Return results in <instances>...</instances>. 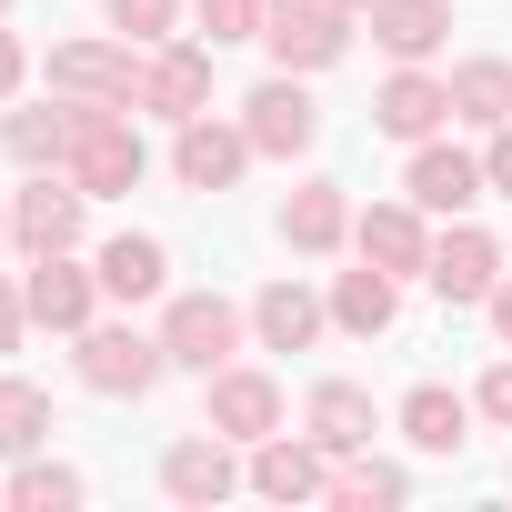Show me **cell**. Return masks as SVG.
I'll return each mask as SVG.
<instances>
[{"label": "cell", "instance_id": "obj_1", "mask_svg": "<svg viewBox=\"0 0 512 512\" xmlns=\"http://www.w3.org/2000/svg\"><path fill=\"white\" fill-rule=\"evenodd\" d=\"M141 131L111 111V101H81V141H71V181L91 191V201H111V191H141Z\"/></svg>", "mask_w": 512, "mask_h": 512}, {"label": "cell", "instance_id": "obj_2", "mask_svg": "<svg viewBox=\"0 0 512 512\" xmlns=\"http://www.w3.org/2000/svg\"><path fill=\"white\" fill-rule=\"evenodd\" d=\"M161 352H171L181 372H201V382H211V372L241 352V312H231L221 292H181V302H171V322H161Z\"/></svg>", "mask_w": 512, "mask_h": 512}, {"label": "cell", "instance_id": "obj_3", "mask_svg": "<svg viewBox=\"0 0 512 512\" xmlns=\"http://www.w3.org/2000/svg\"><path fill=\"white\" fill-rule=\"evenodd\" d=\"M342 21H352L342 0H282V11L262 21V41H272L282 71H322V61H342V41H352Z\"/></svg>", "mask_w": 512, "mask_h": 512}, {"label": "cell", "instance_id": "obj_4", "mask_svg": "<svg viewBox=\"0 0 512 512\" xmlns=\"http://www.w3.org/2000/svg\"><path fill=\"white\" fill-rule=\"evenodd\" d=\"M251 121V151H272V161H292V151H312L322 141V111H312V91H302V71H282V81H262V91H251L241 101Z\"/></svg>", "mask_w": 512, "mask_h": 512}, {"label": "cell", "instance_id": "obj_5", "mask_svg": "<svg viewBox=\"0 0 512 512\" xmlns=\"http://www.w3.org/2000/svg\"><path fill=\"white\" fill-rule=\"evenodd\" d=\"M161 362H171V352H161V342H141L131 322L81 332V382H91V392H131V402H141V392L161 382Z\"/></svg>", "mask_w": 512, "mask_h": 512}, {"label": "cell", "instance_id": "obj_6", "mask_svg": "<svg viewBox=\"0 0 512 512\" xmlns=\"http://www.w3.org/2000/svg\"><path fill=\"white\" fill-rule=\"evenodd\" d=\"M81 201H91L81 181H51V171H41V181L11 201V241L31 251V262H41V251H71V241H81Z\"/></svg>", "mask_w": 512, "mask_h": 512}, {"label": "cell", "instance_id": "obj_7", "mask_svg": "<svg viewBox=\"0 0 512 512\" xmlns=\"http://www.w3.org/2000/svg\"><path fill=\"white\" fill-rule=\"evenodd\" d=\"M201 101H211V51H151L131 81V111H161V121H201Z\"/></svg>", "mask_w": 512, "mask_h": 512}, {"label": "cell", "instance_id": "obj_8", "mask_svg": "<svg viewBox=\"0 0 512 512\" xmlns=\"http://www.w3.org/2000/svg\"><path fill=\"white\" fill-rule=\"evenodd\" d=\"M51 81H61L71 101H111V111H131L141 61H131V51H111V41H61V51H51Z\"/></svg>", "mask_w": 512, "mask_h": 512}, {"label": "cell", "instance_id": "obj_9", "mask_svg": "<svg viewBox=\"0 0 512 512\" xmlns=\"http://www.w3.org/2000/svg\"><path fill=\"white\" fill-rule=\"evenodd\" d=\"M352 241H362V262L372 272H432V241H422V201H382V211H362L352 221Z\"/></svg>", "mask_w": 512, "mask_h": 512}, {"label": "cell", "instance_id": "obj_10", "mask_svg": "<svg viewBox=\"0 0 512 512\" xmlns=\"http://www.w3.org/2000/svg\"><path fill=\"white\" fill-rule=\"evenodd\" d=\"M241 161H251V131H221V121H181V141H171L181 191H231Z\"/></svg>", "mask_w": 512, "mask_h": 512}, {"label": "cell", "instance_id": "obj_11", "mask_svg": "<svg viewBox=\"0 0 512 512\" xmlns=\"http://www.w3.org/2000/svg\"><path fill=\"white\" fill-rule=\"evenodd\" d=\"M422 282H432L442 302H492V282H502V251H492V231H442Z\"/></svg>", "mask_w": 512, "mask_h": 512}, {"label": "cell", "instance_id": "obj_12", "mask_svg": "<svg viewBox=\"0 0 512 512\" xmlns=\"http://www.w3.org/2000/svg\"><path fill=\"white\" fill-rule=\"evenodd\" d=\"M272 422H282V392L262 382V372H211V432L221 442H272Z\"/></svg>", "mask_w": 512, "mask_h": 512}, {"label": "cell", "instance_id": "obj_13", "mask_svg": "<svg viewBox=\"0 0 512 512\" xmlns=\"http://www.w3.org/2000/svg\"><path fill=\"white\" fill-rule=\"evenodd\" d=\"M91 292H101V272H71V251H41V272L21 282L31 322H51V332H91Z\"/></svg>", "mask_w": 512, "mask_h": 512}, {"label": "cell", "instance_id": "obj_14", "mask_svg": "<svg viewBox=\"0 0 512 512\" xmlns=\"http://www.w3.org/2000/svg\"><path fill=\"white\" fill-rule=\"evenodd\" d=\"M372 121H382L392 141H432V131L452 121V81H422V71H392V81H382V101H372Z\"/></svg>", "mask_w": 512, "mask_h": 512}, {"label": "cell", "instance_id": "obj_15", "mask_svg": "<svg viewBox=\"0 0 512 512\" xmlns=\"http://www.w3.org/2000/svg\"><path fill=\"white\" fill-rule=\"evenodd\" d=\"M231 482H241V462L221 452V432H191V442L161 452V492H171V502H221Z\"/></svg>", "mask_w": 512, "mask_h": 512}, {"label": "cell", "instance_id": "obj_16", "mask_svg": "<svg viewBox=\"0 0 512 512\" xmlns=\"http://www.w3.org/2000/svg\"><path fill=\"white\" fill-rule=\"evenodd\" d=\"M442 31H452V0H372V41H382L392 61L442 51Z\"/></svg>", "mask_w": 512, "mask_h": 512}, {"label": "cell", "instance_id": "obj_17", "mask_svg": "<svg viewBox=\"0 0 512 512\" xmlns=\"http://www.w3.org/2000/svg\"><path fill=\"white\" fill-rule=\"evenodd\" d=\"M352 231V201H342V181H302L292 201H282V241L292 251H332Z\"/></svg>", "mask_w": 512, "mask_h": 512}, {"label": "cell", "instance_id": "obj_18", "mask_svg": "<svg viewBox=\"0 0 512 512\" xmlns=\"http://www.w3.org/2000/svg\"><path fill=\"white\" fill-rule=\"evenodd\" d=\"M251 332H262V352H302V342H322V302L302 282H272L251 302Z\"/></svg>", "mask_w": 512, "mask_h": 512}, {"label": "cell", "instance_id": "obj_19", "mask_svg": "<svg viewBox=\"0 0 512 512\" xmlns=\"http://www.w3.org/2000/svg\"><path fill=\"white\" fill-rule=\"evenodd\" d=\"M402 432H412V452H462V442H472V402L442 392V382H422V392L402 402Z\"/></svg>", "mask_w": 512, "mask_h": 512}, {"label": "cell", "instance_id": "obj_20", "mask_svg": "<svg viewBox=\"0 0 512 512\" xmlns=\"http://www.w3.org/2000/svg\"><path fill=\"white\" fill-rule=\"evenodd\" d=\"M0 141H11V161L51 171V161H71V141H81V101H71V111H11Z\"/></svg>", "mask_w": 512, "mask_h": 512}, {"label": "cell", "instance_id": "obj_21", "mask_svg": "<svg viewBox=\"0 0 512 512\" xmlns=\"http://www.w3.org/2000/svg\"><path fill=\"white\" fill-rule=\"evenodd\" d=\"M312 442L322 452H362L372 442V392L362 382H322L312 392Z\"/></svg>", "mask_w": 512, "mask_h": 512}, {"label": "cell", "instance_id": "obj_22", "mask_svg": "<svg viewBox=\"0 0 512 512\" xmlns=\"http://www.w3.org/2000/svg\"><path fill=\"white\" fill-rule=\"evenodd\" d=\"M171 282V262H161V241H141V231H121L111 251H101V292L111 302H151Z\"/></svg>", "mask_w": 512, "mask_h": 512}, {"label": "cell", "instance_id": "obj_23", "mask_svg": "<svg viewBox=\"0 0 512 512\" xmlns=\"http://www.w3.org/2000/svg\"><path fill=\"white\" fill-rule=\"evenodd\" d=\"M412 201H422V211H472V201H482V161L422 151V161H412Z\"/></svg>", "mask_w": 512, "mask_h": 512}, {"label": "cell", "instance_id": "obj_24", "mask_svg": "<svg viewBox=\"0 0 512 512\" xmlns=\"http://www.w3.org/2000/svg\"><path fill=\"white\" fill-rule=\"evenodd\" d=\"M392 312H402L392 272H342V282H332V322H342V332L372 342V332H392Z\"/></svg>", "mask_w": 512, "mask_h": 512}, {"label": "cell", "instance_id": "obj_25", "mask_svg": "<svg viewBox=\"0 0 512 512\" xmlns=\"http://www.w3.org/2000/svg\"><path fill=\"white\" fill-rule=\"evenodd\" d=\"M251 492L302 502V492H332V482H322V452H302V442H262V452H251Z\"/></svg>", "mask_w": 512, "mask_h": 512}, {"label": "cell", "instance_id": "obj_26", "mask_svg": "<svg viewBox=\"0 0 512 512\" xmlns=\"http://www.w3.org/2000/svg\"><path fill=\"white\" fill-rule=\"evenodd\" d=\"M452 111L482 121V131H502L512 121V61H462L452 71Z\"/></svg>", "mask_w": 512, "mask_h": 512}, {"label": "cell", "instance_id": "obj_27", "mask_svg": "<svg viewBox=\"0 0 512 512\" xmlns=\"http://www.w3.org/2000/svg\"><path fill=\"white\" fill-rule=\"evenodd\" d=\"M41 432H51V392L41 382H0V452H41Z\"/></svg>", "mask_w": 512, "mask_h": 512}, {"label": "cell", "instance_id": "obj_28", "mask_svg": "<svg viewBox=\"0 0 512 512\" xmlns=\"http://www.w3.org/2000/svg\"><path fill=\"white\" fill-rule=\"evenodd\" d=\"M0 502H21V512H71V502H81V472H61V462H21L11 482H0Z\"/></svg>", "mask_w": 512, "mask_h": 512}, {"label": "cell", "instance_id": "obj_29", "mask_svg": "<svg viewBox=\"0 0 512 512\" xmlns=\"http://www.w3.org/2000/svg\"><path fill=\"white\" fill-rule=\"evenodd\" d=\"M402 492H412V482H402L392 462H352V472L332 482V502H352V512H372V502H402Z\"/></svg>", "mask_w": 512, "mask_h": 512}, {"label": "cell", "instance_id": "obj_30", "mask_svg": "<svg viewBox=\"0 0 512 512\" xmlns=\"http://www.w3.org/2000/svg\"><path fill=\"white\" fill-rule=\"evenodd\" d=\"M191 11H201V31H211V41H262V21H272L262 0H191Z\"/></svg>", "mask_w": 512, "mask_h": 512}, {"label": "cell", "instance_id": "obj_31", "mask_svg": "<svg viewBox=\"0 0 512 512\" xmlns=\"http://www.w3.org/2000/svg\"><path fill=\"white\" fill-rule=\"evenodd\" d=\"M171 11H181V0H111V21H121L131 41H161V31H171Z\"/></svg>", "mask_w": 512, "mask_h": 512}, {"label": "cell", "instance_id": "obj_32", "mask_svg": "<svg viewBox=\"0 0 512 512\" xmlns=\"http://www.w3.org/2000/svg\"><path fill=\"white\" fill-rule=\"evenodd\" d=\"M482 412L512 432V362H492V372H482Z\"/></svg>", "mask_w": 512, "mask_h": 512}, {"label": "cell", "instance_id": "obj_33", "mask_svg": "<svg viewBox=\"0 0 512 512\" xmlns=\"http://www.w3.org/2000/svg\"><path fill=\"white\" fill-rule=\"evenodd\" d=\"M482 181H492V191H512V121L492 131V151H482Z\"/></svg>", "mask_w": 512, "mask_h": 512}, {"label": "cell", "instance_id": "obj_34", "mask_svg": "<svg viewBox=\"0 0 512 512\" xmlns=\"http://www.w3.org/2000/svg\"><path fill=\"white\" fill-rule=\"evenodd\" d=\"M21 322H31V302H21L11 282H0V352H21Z\"/></svg>", "mask_w": 512, "mask_h": 512}, {"label": "cell", "instance_id": "obj_35", "mask_svg": "<svg viewBox=\"0 0 512 512\" xmlns=\"http://www.w3.org/2000/svg\"><path fill=\"white\" fill-rule=\"evenodd\" d=\"M11 91H21V41L0 31V101H11Z\"/></svg>", "mask_w": 512, "mask_h": 512}, {"label": "cell", "instance_id": "obj_36", "mask_svg": "<svg viewBox=\"0 0 512 512\" xmlns=\"http://www.w3.org/2000/svg\"><path fill=\"white\" fill-rule=\"evenodd\" d=\"M482 312H492V332L512 342V282H492V302H482Z\"/></svg>", "mask_w": 512, "mask_h": 512}, {"label": "cell", "instance_id": "obj_37", "mask_svg": "<svg viewBox=\"0 0 512 512\" xmlns=\"http://www.w3.org/2000/svg\"><path fill=\"white\" fill-rule=\"evenodd\" d=\"M342 11H372V0H342Z\"/></svg>", "mask_w": 512, "mask_h": 512}, {"label": "cell", "instance_id": "obj_38", "mask_svg": "<svg viewBox=\"0 0 512 512\" xmlns=\"http://www.w3.org/2000/svg\"><path fill=\"white\" fill-rule=\"evenodd\" d=\"M0 241H11V211H0Z\"/></svg>", "mask_w": 512, "mask_h": 512}, {"label": "cell", "instance_id": "obj_39", "mask_svg": "<svg viewBox=\"0 0 512 512\" xmlns=\"http://www.w3.org/2000/svg\"><path fill=\"white\" fill-rule=\"evenodd\" d=\"M0 11H11V0H0Z\"/></svg>", "mask_w": 512, "mask_h": 512}]
</instances>
